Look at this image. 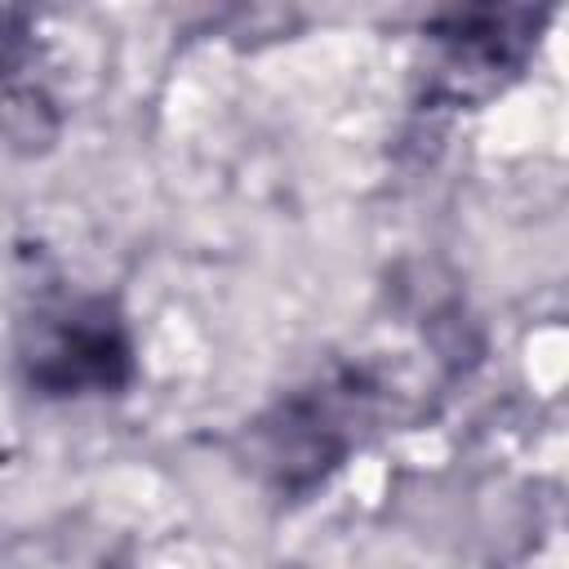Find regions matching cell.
Wrapping results in <instances>:
<instances>
[{"label": "cell", "instance_id": "1", "mask_svg": "<svg viewBox=\"0 0 569 569\" xmlns=\"http://www.w3.org/2000/svg\"><path fill=\"white\" fill-rule=\"evenodd\" d=\"M382 382L365 365H338L276 400L249 431L253 458L284 493H307L373 431Z\"/></svg>", "mask_w": 569, "mask_h": 569}, {"label": "cell", "instance_id": "2", "mask_svg": "<svg viewBox=\"0 0 569 569\" xmlns=\"http://www.w3.org/2000/svg\"><path fill=\"white\" fill-rule=\"evenodd\" d=\"M22 373L44 400L116 396L133 382V338L116 302L58 298L36 307L22 329Z\"/></svg>", "mask_w": 569, "mask_h": 569}, {"label": "cell", "instance_id": "3", "mask_svg": "<svg viewBox=\"0 0 569 569\" xmlns=\"http://www.w3.org/2000/svg\"><path fill=\"white\" fill-rule=\"evenodd\" d=\"M547 18V9L529 4H467L427 18V93L449 107L498 98L529 67Z\"/></svg>", "mask_w": 569, "mask_h": 569}]
</instances>
